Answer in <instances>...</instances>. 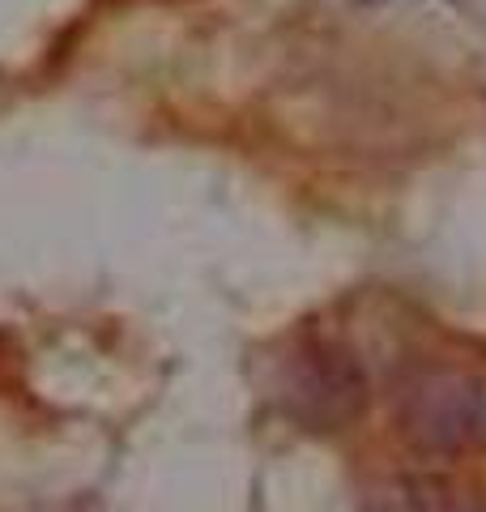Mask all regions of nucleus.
<instances>
[{"instance_id": "7ed1b4c3", "label": "nucleus", "mask_w": 486, "mask_h": 512, "mask_svg": "<svg viewBox=\"0 0 486 512\" xmlns=\"http://www.w3.org/2000/svg\"><path fill=\"white\" fill-rule=\"evenodd\" d=\"M367 512H465L444 478H388L367 495Z\"/></svg>"}, {"instance_id": "f03ea898", "label": "nucleus", "mask_w": 486, "mask_h": 512, "mask_svg": "<svg viewBox=\"0 0 486 512\" xmlns=\"http://www.w3.org/2000/svg\"><path fill=\"white\" fill-rule=\"evenodd\" d=\"M286 402L316 431L346 427L367 406V376L337 346H307L295 355L286 384Z\"/></svg>"}, {"instance_id": "f257e3e1", "label": "nucleus", "mask_w": 486, "mask_h": 512, "mask_svg": "<svg viewBox=\"0 0 486 512\" xmlns=\"http://www.w3.org/2000/svg\"><path fill=\"white\" fill-rule=\"evenodd\" d=\"M401 436L427 453H461L486 440V393L474 376L452 367H418L393 393Z\"/></svg>"}]
</instances>
